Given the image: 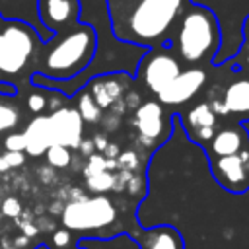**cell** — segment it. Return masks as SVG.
I'll return each mask as SVG.
<instances>
[{
    "label": "cell",
    "instance_id": "11",
    "mask_svg": "<svg viewBox=\"0 0 249 249\" xmlns=\"http://www.w3.org/2000/svg\"><path fill=\"white\" fill-rule=\"evenodd\" d=\"M134 126L144 144H160L167 138L169 128L160 101H146L134 109Z\"/></svg>",
    "mask_w": 249,
    "mask_h": 249
},
{
    "label": "cell",
    "instance_id": "4",
    "mask_svg": "<svg viewBox=\"0 0 249 249\" xmlns=\"http://www.w3.org/2000/svg\"><path fill=\"white\" fill-rule=\"evenodd\" d=\"M43 39L23 19H4L0 31V80L21 78L29 66L31 74L41 53Z\"/></svg>",
    "mask_w": 249,
    "mask_h": 249
},
{
    "label": "cell",
    "instance_id": "5",
    "mask_svg": "<svg viewBox=\"0 0 249 249\" xmlns=\"http://www.w3.org/2000/svg\"><path fill=\"white\" fill-rule=\"evenodd\" d=\"M181 64L173 54L171 47H156L146 49L138 60L134 78L142 82V86L154 93L156 97L179 76Z\"/></svg>",
    "mask_w": 249,
    "mask_h": 249
},
{
    "label": "cell",
    "instance_id": "10",
    "mask_svg": "<svg viewBox=\"0 0 249 249\" xmlns=\"http://www.w3.org/2000/svg\"><path fill=\"white\" fill-rule=\"evenodd\" d=\"M49 126H51V140L53 144H60L68 150L80 148L82 134H84V121L76 107L62 105L49 115Z\"/></svg>",
    "mask_w": 249,
    "mask_h": 249
},
{
    "label": "cell",
    "instance_id": "13",
    "mask_svg": "<svg viewBox=\"0 0 249 249\" xmlns=\"http://www.w3.org/2000/svg\"><path fill=\"white\" fill-rule=\"evenodd\" d=\"M128 235L138 243L140 249H185L183 235L177 228L169 224L154 226V228H138L128 231Z\"/></svg>",
    "mask_w": 249,
    "mask_h": 249
},
{
    "label": "cell",
    "instance_id": "27",
    "mask_svg": "<svg viewBox=\"0 0 249 249\" xmlns=\"http://www.w3.org/2000/svg\"><path fill=\"white\" fill-rule=\"evenodd\" d=\"M19 93V88L10 80H0V97H16Z\"/></svg>",
    "mask_w": 249,
    "mask_h": 249
},
{
    "label": "cell",
    "instance_id": "28",
    "mask_svg": "<svg viewBox=\"0 0 249 249\" xmlns=\"http://www.w3.org/2000/svg\"><path fill=\"white\" fill-rule=\"evenodd\" d=\"M239 124H241V130H245V134H247V138H249V119H245V121H241Z\"/></svg>",
    "mask_w": 249,
    "mask_h": 249
},
{
    "label": "cell",
    "instance_id": "20",
    "mask_svg": "<svg viewBox=\"0 0 249 249\" xmlns=\"http://www.w3.org/2000/svg\"><path fill=\"white\" fill-rule=\"evenodd\" d=\"M45 154H47V161H49L53 167H56V169H64V167H68L70 161H72L70 150L64 148V146H60V144H51Z\"/></svg>",
    "mask_w": 249,
    "mask_h": 249
},
{
    "label": "cell",
    "instance_id": "31",
    "mask_svg": "<svg viewBox=\"0 0 249 249\" xmlns=\"http://www.w3.org/2000/svg\"><path fill=\"white\" fill-rule=\"evenodd\" d=\"M76 249H84V247H82V245H76Z\"/></svg>",
    "mask_w": 249,
    "mask_h": 249
},
{
    "label": "cell",
    "instance_id": "12",
    "mask_svg": "<svg viewBox=\"0 0 249 249\" xmlns=\"http://www.w3.org/2000/svg\"><path fill=\"white\" fill-rule=\"evenodd\" d=\"M206 82V72L200 68L181 70L179 76L158 95L161 105H183L193 99Z\"/></svg>",
    "mask_w": 249,
    "mask_h": 249
},
{
    "label": "cell",
    "instance_id": "6",
    "mask_svg": "<svg viewBox=\"0 0 249 249\" xmlns=\"http://www.w3.org/2000/svg\"><path fill=\"white\" fill-rule=\"evenodd\" d=\"M115 220H117V206L105 195L72 200L62 210V224L66 230H78V231L101 230L113 224Z\"/></svg>",
    "mask_w": 249,
    "mask_h": 249
},
{
    "label": "cell",
    "instance_id": "3",
    "mask_svg": "<svg viewBox=\"0 0 249 249\" xmlns=\"http://www.w3.org/2000/svg\"><path fill=\"white\" fill-rule=\"evenodd\" d=\"M220 43L222 31L216 14L206 6L189 4L171 35V47H175L179 58L189 64L212 60Z\"/></svg>",
    "mask_w": 249,
    "mask_h": 249
},
{
    "label": "cell",
    "instance_id": "17",
    "mask_svg": "<svg viewBox=\"0 0 249 249\" xmlns=\"http://www.w3.org/2000/svg\"><path fill=\"white\" fill-rule=\"evenodd\" d=\"M183 124L191 136L193 132H196L200 128L216 126V113L212 111V107L208 103H198L193 109H189V113L183 117Z\"/></svg>",
    "mask_w": 249,
    "mask_h": 249
},
{
    "label": "cell",
    "instance_id": "25",
    "mask_svg": "<svg viewBox=\"0 0 249 249\" xmlns=\"http://www.w3.org/2000/svg\"><path fill=\"white\" fill-rule=\"evenodd\" d=\"M72 243V235H70V230H56L51 237V249H68Z\"/></svg>",
    "mask_w": 249,
    "mask_h": 249
},
{
    "label": "cell",
    "instance_id": "19",
    "mask_svg": "<svg viewBox=\"0 0 249 249\" xmlns=\"http://www.w3.org/2000/svg\"><path fill=\"white\" fill-rule=\"evenodd\" d=\"M76 109H78V113H80L84 123H97L101 119V115H103L99 105L93 101V97L84 88L80 89V97H78V107Z\"/></svg>",
    "mask_w": 249,
    "mask_h": 249
},
{
    "label": "cell",
    "instance_id": "30",
    "mask_svg": "<svg viewBox=\"0 0 249 249\" xmlns=\"http://www.w3.org/2000/svg\"><path fill=\"white\" fill-rule=\"evenodd\" d=\"M2 25H4V18H2V14H0V31H2Z\"/></svg>",
    "mask_w": 249,
    "mask_h": 249
},
{
    "label": "cell",
    "instance_id": "24",
    "mask_svg": "<svg viewBox=\"0 0 249 249\" xmlns=\"http://www.w3.org/2000/svg\"><path fill=\"white\" fill-rule=\"evenodd\" d=\"M6 152H25V136L23 132H10L4 138Z\"/></svg>",
    "mask_w": 249,
    "mask_h": 249
},
{
    "label": "cell",
    "instance_id": "1",
    "mask_svg": "<svg viewBox=\"0 0 249 249\" xmlns=\"http://www.w3.org/2000/svg\"><path fill=\"white\" fill-rule=\"evenodd\" d=\"M191 0H105L117 41L140 47H171V35Z\"/></svg>",
    "mask_w": 249,
    "mask_h": 249
},
{
    "label": "cell",
    "instance_id": "15",
    "mask_svg": "<svg viewBox=\"0 0 249 249\" xmlns=\"http://www.w3.org/2000/svg\"><path fill=\"white\" fill-rule=\"evenodd\" d=\"M243 150V132L239 128H222L210 140L212 158L233 156Z\"/></svg>",
    "mask_w": 249,
    "mask_h": 249
},
{
    "label": "cell",
    "instance_id": "26",
    "mask_svg": "<svg viewBox=\"0 0 249 249\" xmlns=\"http://www.w3.org/2000/svg\"><path fill=\"white\" fill-rule=\"evenodd\" d=\"M2 212L6 214V216H10V218H16V216H19L21 214V204H19V200H16V198H6L4 202H2Z\"/></svg>",
    "mask_w": 249,
    "mask_h": 249
},
{
    "label": "cell",
    "instance_id": "14",
    "mask_svg": "<svg viewBox=\"0 0 249 249\" xmlns=\"http://www.w3.org/2000/svg\"><path fill=\"white\" fill-rule=\"evenodd\" d=\"M25 154L29 156H43L47 152V148L53 144L51 140V126H49V115H35L25 130Z\"/></svg>",
    "mask_w": 249,
    "mask_h": 249
},
{
    "label": "cell",
    "instance_id": "8",
    "mask_svg": "<svg viewBox=\"0 0 249 249\" xmlns=\"http://www.w3.org/2000/svg\"><path fill=\"white\" fill-rule=\"evenodd\" d=\"M214 179L231 193H241L249 187V152L241 150L233 156H222L210 160Z\"/></svg>",
    "mask_w": 249,
    "mask_h": 249
},
{
    "label": "cell",
    "instance_id": "22",
    "mask_svg": "<svg viewBox=\"0 0 249 249\" xmlns=\"http://www.w3.org/2000/svg\"><path fill=\"white\" fill-rule=\"evenodd\" d=\"M88 185L91 191H97V193H103V191H109L117 185V177L111 175L109 171H101V173H95V175H89L88 177Z\"/></svg>",
    "mask_w": 249,
    "mask_h": 249
},
{
    "label": "cell",
    "instance_id": "9",
    "mask_svg": "<svg viewBox=\"0 0 249 249\" xmlns=\"http://www.w3.org/2000/svg\"><path fill=\"white\" fill-rule=\"evenodd\" d=\"M132 76L126 72H111V74H97L88 80L84 89L93 97L101 111L111 109L115 103L123 101L128 91Z\"/></svg>",
    "mask_w": 249,
    "mask_h": 249
},
{
    "label": "cell",
    "instance_id": "23",
    "mask_svg": "<svg viewBox=\"0 0 249 249\" xmlns=\"http://www.w3.org/2000/svg\"><path fill=\"white\" fill-rule=\"evenodd\" d=\"M23 161H25L23 152H4L0 156V171L12 169V167H19V165H23Z\"/></svg>",
    "mask_w": 249,
    "mask_h": 249
},
{
    "label": "cell",
    "instance_id": "16",
    "mask_svg": "<svg viewBox=\"0 0 249 249\" xmlns=\"http://www.w3.org/2000/svg\"><path fill=\"white\" fill-rule=\"evenodd\" d=\"M222 101L228 113H247L249 111V80H237L230 84L224 91Z\"/></svg>",
    "mask_w": 249,
    "mask_h": 249
},
{
    "label": "cell",
    "instance_id": "18",
    "mask_svg": "<svg viewBox=\"0 0 249 249\" xmlns=\"http://www.w3.org/2000/svg\"><path fill=\"white\" fill-rule=\"evenodd\" d=\"M19 119H21L19 107L16 103L8 101L6 97H2L0 99V134L14 130L19 124Z\"/></svg>",
    "mask_w": 249,
    "mask_h": 249
},
{
    "label": "cell",
    "instance_id": "21",
    "mask_svg": "<svg viewBox=\"0 0 249 249\" xmlns=\"http://www.w3.org/2000/svg\"><path fill=\"white\" fill-rule=\"evenodd\" d=\"M35 88H37V86H35ZM25 103H27V109H29L33 115H41L43 109L49 107V89L45 91V88H37V91H33V93L27 95Z\"/></svg>",
    "mask_w": 249,
    "mask_h": 249
},
{
    "label": "cell",
    "instance_id": "2",
    "mask_svg": "<svg viewBox=\"0 0 249 249\" xmlns=\"http://www.w3.org/2000/svg\"><path fill=\"white\" fill-rule=\"evenodd\" d=\"M97 51V31L89 23H76L72 29L54 35L43 43L33 74L49 80L68 82L82 76L91 64Z\"/></svg>",
    "mask_w": 249,
    "mask_h": 249
},
{
    "label": "cell",
    "instance_id": "29",
    "mask_svg": "<svg viewBox=\"0 0 249 249\" xmlns=\"http://www.w3.org/2000/svg\"><path fill=\"white\" fill-rule=\"evenodd\" d=\"M243 31H245V35H249V18L245 19V25H243Z\"/></svg>",
    "mask_w": 249,
    "mask_h": 249
},
{
    "label": "cell",
    "instance_id": "7",
    "mask_svg": "<svg viewBox=\"0 0 249 249\" xmlns=\"http://www.w3.org/2000/svg\"><path fill=\"white\" fill-rule=\"evenodd\" d=\"M37 14L43 27L54 35L72 29L80 23L82 2L80 0H37Z\"/></svg>",
    "mask_w": 249,
    "mask_h": 249
}]
</instances>
